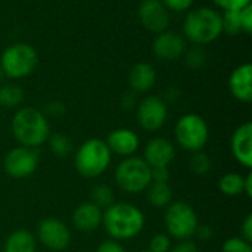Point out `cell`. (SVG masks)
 Here are the masks:
<instances>
[{"instance_id": "cell-32", "label": "cell", "mask_w": 252, "mask_h": 252, "mask_svg": "<svg viewBox=\"0 0 252 252\" xmlns=\"http://www.w3.org/2000/svg\"><path fill=\"white\" fill-rule=\"evenodd\" d=\"M213 1L223 12H226V10H241V9L251 4V0H213Z\"/></svg>"}, {"instance_id": "cell-34", "label": "cell", "mask_w": 252, "mask_h": 252, "mask_svg": "<svg viewBox=\"0 0 252 252\" xmlns=\"http://www.w3.org/2000/svg\"><path fill=\"white\" fill-rule=\"evenodd\" d=\"M164 3V6L168 10L173 12H186L192 7L195 0H161Z\"/></svg>"}, {"instance_id": "cell-2", "label": "cell", "mask_w": 252, "mask_h": 252, "mask_svg": "<svg viewBox=\"0 0 252 252\" xmlns=\"http://www.w3.org/2000/svg\"><path fill=\"white\" fill-rule=\"evenodd\" d=\"M10 130L13 139L21 146L37 149L47 142L50 134V124L40 109L25 106L18 109L12 117Z\"/></svg>"}, {"instance_id": "cell-42", "label": "cell", "mask_w": 252, "mask_h": 252, "mask_svg": "<svg viewBox=\"0 0 252 252\" xmlns=\"http://www.w3.org/2000/svg\"><path fill=\"white\" fill-rule=\"evenodd\" d=\"M179 96H180V90H179L177 87H170V89L167 90V94H165L167 100H170V102L177 100V97H179Z\"/></svg>"}, {"instance_id": "cell-11", "label": "cell", "mask_w": 252, "mask_h": 252, "mask_svg": "<svg viewBox=\"0 0 252 252\" xmlns=\"http://www.w3.org/2000/svg\"><path fill=\"white\" fill-rule=\"evenodd\" d=\"M40 162L37 149L27 146H16L10 149L3 159V170L13 179H25L31 176Z\"/></svg>"}, {"instance_id": "cell-36", "label": "cell", "mask_w": 252, "mask_h": 252, "mask_svg": "<svg viewBox=\"0 0 252 252\" xmlns=\"http://www.w3.org/2000/svg\"><path fill=\"white\" fill-rule=\"evenodd\" d=\"M96 252H127L126 248L118 242V241H114V239H108V241H103L99 247Z\"/></svg>"}, {"instance_id": "cell-35", "label": "cell", "mask_w": 252, "mask_h": 252, "mask_svg": "<svg viewBox=\"0 0 252 252\" xmlns=\"http://www.w3.org/2000/svg\"><path fill=\"white\" fill-rule=\"evenodd\" d=\"M151 176H152V182L168 183L171 174L168 167H157V168H151Z\"/></svg>"}, {"instance_id": "cell-18", "label": "cell", "mask_w": 252, "mask_h": 252, "mask_svg": "<svg viewBox=\"0 0 252 252\" xmlns=\"http://www.w3.org/2000/svg\"><path fill=\"white\" fill-rule=\"evenodd\" d=\"M102 219H103V211L89 201L80 204L74 210L71 221L75 230L81 233H92L102 226Z\"/></svg>"}, {"instance_id": "cell-23", "label": "cell", "mask_w": 252, "mask_h": 252, "mask_svg": "<svg viewBox=\"0 0 252 252\" xmlns=\"http://www.w3.org/2000/svg\"><path fill=\"white\" fill-rule=\"evenodd\" d=\"M46 143L49 145L50 152L58 158H66L74 151L72 140L65 133H50Z\"/></svg>"}, {"instance_id": "cell-10", "label": "cell", "mask_w": 252, "mask_h": 252, "mask_svg": "<svg viewBox=\"0 0 252 252\" xmlns=\"http://www.w3.org/2000/svg\"><path fill=\"white\" fill-rule=\"evenodd\" d=\"M136 115L137 123L142 130L154 133L164 127L167 117H168V108L167 102L155 94L143 97L137 106H136Z\"/></svg>"}, {"instance_id": "cell-22", "label": "cell", "mask_w": 252, "mask_h": 252, "mask_svg": "<svg viewBox=\"0 0 252 252\" xmlns=\"http://www.w3.org/2000/svg\"><path fill=\"white\" fill-rule=\"evenodd\" d=\"M244 183H245V176L239 173H226L221 176L219 182V189L223 195L229 198H235L244 193Z\"/></svg>"}, {"instance_id": "cell-20", "label": "cell", "mask_w": 252, "mask_h": 252, "mask_svg": "<svg viewBox=\"0 0 252 252\" xmlns=\"http://www.w3.org/2000/svg\"><path fill=\"white\" fill-rule=\"evenodd\" d=\"M37 251V239L35 236L25 230L18 229L12 232L4 241L3 252H35Z\"/></svg>"}, {"instance_id": "cell-29", "label": "cell", "mask_w": 252, "mask_h": 252, "mask_svg": "<svg viewBox=\"0 0 252 252\" xmlns=\"http://www.w3.org/2000/svg\"><path fill=\"white\" fill-rule=\"evenodd\" d=\"M221 252H252V247L241 236H233L224 241Z\"/></svg>"}, {"instance_id": "cell-14", "label": "cell", "mask_w": 252, "mask_h": 252, "mask_svg": "<svg viewBox=\"0 0 252 252\" xmlns=\"http://www.w3.org/2000/svg\"><path fill=\"white\" fill-rule=\"evenodd\" d=\"M176 158V148L173 142L165 137L151 139L143 149V159L151 168L168 167Z\"/></svg>"}, {"instance_id": "cell-3", "label": "cell", "mask_w": 252, "mask_h": 252, "mask_svg": "<svg viewBox=\"0 0 252 252\" xmlns=\"http://www.w3.org/2000/svg\"><path fill=\"white\" fill-rule=\"evenodd\" d=\"M223 34L221 13L213 7H198L190 10L183 22V37L195 46H205L216 41Z\"/></svg>"}, {"instance_id": "cell-19", "label": "cell", "mask_w": 252, "mask_h": 252, "mask_svg": "<svg viewBox=\"0 0 252 252\" xmlns=\"http://www.w3.org/2000/svg\"><path fill=\"white\" fill-rule=\"evenodd\" d=\"M157 83V71L149 62H137L128 74V84L134 93H146Z\"/></svg>"}, {"instance_id": "cell-9", "label": "cell", "mask_w": 252, "mask_h": 252, "mask_svg": "<svg viewBox=\"0 0 252 252\" xmlns=\"http://www.w3.org/2000/svg\"><path fill=\"white\" fill-rule=\"evenodd\" d=\"M35 239L44 248L52 252L65 251L71 244V230L69 227L55 217L43 219L35 232Z\"/></svg>"}, {"instance_id": "cell-30", "label": "cell", "mask_w": 252, "mask_h": 252, "mask_svg": "<svg viewBox=\"0 0 252 252\" xmlns=\"http://www.w3.org/2000/svg\"><path fill=\"white\" fill-rule=\"evenodd\" d=\"M171 238L167 233H157L151 238L149 251L151 252H168L171 250Z\"/></svg>"}, {"instance_id": "cell-25", "label": "cell", "mask_w": 252, "mask_h": 252, "mask_svg": "<svg viewBox=\"0 0 252 252\" xmlns=\"http://www.w3.org/2000/svg\"><path fill=\"white\" fill-rule=\"evenodd\" d=\"M90 202L99 207L100 210L108 208L114 204V192L108 185H94L90 190Z\"/></svg>"}, {"instance_id": "cell-26", "label": "cell", "mask_w": 252, "mask_h": 252, "mask_svg": "<svg viewBox=\"0 0 252 252\" xmlns=\"http://www.w3.org/2000/svg\"><path fill=\"white\" fill-rule=\"evenodd\" d=\"M185 63L190 69H201L207 63V52L202 46H192L190 49H186L183 56Z\"/></svg>"}, {"instance_id": "cell-33", "label": "cell", "mask_w": 252, "mask_h": 252, "mask_svg": "<svg viewBox=\"0 0 252 252\" xmlns=\"http://www.w3.org/2000/svg\"><path fill=\"white\" fill-rule=\"evenodd\" d=\"M239 22H241V30L245 34L252 32V4L244 7L239 10Z\"/></svg>"}, {"instance_id": "cell-8", "label": "cell", "mask_w": 252, "mask_h": 252, "mask_svg": "<svg viewBox=\"0 0 252 252\" xmlns=\"http://www.w3.org/2000/svg\"><path fill=\"white\" fill-rule=\"evenodd\" d=\"M174 137L182 149L190 154L202 151L210 140V127L201 115L185 114L176 123Z\"/></svg>"}, {"instance_id": "cell-21", "label": "cell", "mask_w": 252, "mask_h": 252, "mask_svg": "<svg viewBox=\"0 0 252 252\" xmlns=\"http://www.w3.org/2000/svg\"><path fill=\"white\" fill-rule=\"evenodd\" d=\"M145 192L148 202L154 208H167L173 202V189L168 183L151 182Z\"/></svg>"}, {"instance_id": "cell-6", "label": "cell", "mask_w": 252, "mask_h": 252, "mask_svg": "<svg viewBox=\"0 0 252 252\" xmlns=\"http://www.w3.org/2000/svg\"><path fill=\"white\" fill-rule=\"evenodd\" d=\"M114 179L117 186L130 195L143 193L152 182L151 167L140 157H127L115 168Z\"/></svg>"}, {"instance_id": "cell-38", "label": "cell", "mask_w": 252, "mask_h": 252, "mask_svg": "<svg viewBox=\"0 0 252 252\" xmlns=\"http://www.w3.org/2000/svg\"><path fill=\"white\" fill-rule=\"evenodd\" d=\"M241 238L247 242H252V214H248L241 226Z\"/></svg>"}, {"instance_id": "cell-24", "label": "cell", "mask_w": 252, "mask_h": 252, "mask_svg": "<svg viewBox=\"0 0 252 252\" xmlns=\"http://www.w3.org/2000/svg\"><path fill=\"white\" fill-rule=\"evenodd\" d=\"M24 97H25V93L21 86L13 84V83L0 86V106L9 108V109L16 108L24 102Z\"/></svg>"}, {"instance_id": "cell-37", "label": "cell", "mask_w": 252, "mask_h": 252, "mask_svg": "<svg viewBox=\"0 0 252 252\" xmlns=\"http://www.w3.org/2000/svg\"><path fill=\"white\" fill-rule=\"evenodd\" d=\"M168 252H199V248L193 241L186 239V241H179V244L171 247Z\"/></svg>"}, {"instance_id": "cell-43", "label": "cell", "mask_w": 252, "mask_h": 252, "mask_svg": "<svg viewBox=\"0 0 252 252\" xmlns=\"http://www.w3.org/2000/svg\"><path fill=\"white\" fill-rule=\"evenodd\" d=\"M4 80V74H3V69H1V66H0V83Z\"/></svg>"}, {"instance_id": "cell-27", "label": "cell", "mask_w": 252, "mask_h": 252, "mask_svg": "<svg viewBox=\"0 0 252 252\" xmlns=\"http://www.w3.org/2000/svg\"><path fill=\"white\" fill-rule=\"evenodd\" d=\"M189 168L192 170L193 174L204 176V174L210 173V170H211V158L208 157V154H205L202 151L192 152V157L189 159Z\"/></svg>"}, {"instance_id": "cell-28", "label": "cell", "mask_w": 252, "mask_h": 252, "mask_svg": "<svg viewBox=\"0 0 252 252\" xmlns=\"http://www.w3.org/2000/svg\"><path fill=\"white\" fill-rule=\"evenodd\" d=\"M221 22H223V32L229 35H238L242 32L241 22H239V10H226L221 13Z\"/></svg>"}, {"instance_id": "cell-17", "label": "cell", "mask_w": 252, "mask_h": 252, "mask_svg": "<svg viewBox=\"0 0 252 252\" xmlns=\"http://www.w3.org/2000/svg\"><path fill=\"white\" fill-rule=\"evenodd\" d=\"M229 90L232 96L242 102H252V65L250 62L236 66L229 77Z\"/></svg>"}, {"instance_id": "cell-39", "label": "cell", "mask_w": 252, "mask_h": 252, "mask_svg": "<svg viewBox=\"0 0 252 252\" xmlns=\"http://www.w3.org/2000/svg\"><path fill=\"white\" fill-rule=\"evenodd\" d=\"M137 99H136V93L131 90V92H127V93H124L123 94V97H121V108L123 109H126V111H130V109H133L134 106H137Z\"/></svg>"}, {"instance_id": "cell-31", "label": "cell", "mask_w": 252, "mask_h": 252, "mask_svg": "<svg viewBox=\"0 0 252 252\" xmlns=\"http://www.w3.org/2000/svg\"><path fill=\"white\" fill-rule=\"evenodd\" d=\"M46 118H59L66 112V106L61 100H50L44 105V109L41 111Z\"/></svg>"}, {"instance_id": "cell-41", "label": "cell", "mask_w": 252, "mask_h": 252, "mask_svg": "<svg viewBox=\"0 0 252 252\" xmlns=\"http://www.w3.org/2000/svg\"><path fill=\"white\" fill-rule=\"evenodd\" d=\"M244 193L248 196V198H252V174L248 173L245 176V183H244Z\"/></svg>"}, {"instance_id": "cell-12", "label": "cell", "mask_w": 252, "mask_h": 252, "mask_svg": "<svg viewBox=\"0 0 252 252\" xmlns=\"http://www.w3.org/2000/svg\"><path fill=\"white\" fill-rule=\"evenodd\" d=\"M137 15L140 24L154 34H159L170 28V10L161 0H142Z\"/></svg>"}, {"instance_id": "cell-13", "label": "cell", "mask_w": 252, "mask_h": 252, "mask_svg": "<svg viewBox=\"0 0 252 252\" xmlns=\"http://www.w3.org/2000/svg\"><path fill=\"white\" fill-rule=\"evenodd\" d=\"M186 49L188 46H186L185 37L173 30H167V31L157 34L152 41V53L158 59L165 61V62L179 61L183 56Z\"/></svg>"}, {"instance_id": "cell-7", "label": "cell", "mask_w": 252, "mask_h": 252, "mask_svg": "<svg viewBox=\"0 0 252 252\" xmlns=\"http://www.w3.org/2000/svg\"><path fill=\"white\" fill-rule=\"evenodd\" d=\"M164 226L170 238L186 241L193 238L199 226V219L190 204L185 201H174L165 208Z\"/></svg>"}, {"instance_id": "cell-16", "label": "cell", "mask_w": 252, "mask_h": 252, "mask_svg": "<svg viewBox=\"0 0 252 252\" xmlns=\"http://www.w3.org/2000/svg\"><path fill=\"white\" fill-rule=\"evenodd\" d=\"M230 149L235 159L245 168L252 167V123L241 124L230 139Z\"/></svg>"}, {"instance_id": "cell-44", "label": "cell", "mask_w": 252, "mask_h": 252, "mask_svg": "<svg viewBox=\"0 0 252 252\" xmlns=\"http://www.w3.org/2000/svg\"><path fill=\"white\" fill-rule=\"evenodd\" d=\"M140 252H151L149 250H143V251H140Z\"/></svg>"}, {"instance_id": "cell-4", "label": "cell", "mask_w": 252, "mask_h": 252, "mask_svg": "<svg viewBox=\"0 0 252 252\" xmlns=\"http://www.w3.org/2000/svg\"><path fill=\"white\" fill-rule=\"evenodd\" d=\"M112 154L102 139H89L83 142L74 158L75 170L86 179H96L106 173L111 165Z\"/></svg>"}, {"instance_id": "cell-40", "label": "cell", "mask_w": 252, "mask_h": 252, "mask_svg": "<svg viewBox=\"0 0 252 252\" xmlns=\"http://www.w3.org/2000/svg\"><path fill=\"white\" fill-rule=\"evenodd\" d=\"M213 235H214V233H213V229H211L210 226H207V224H199L193 236H196V238H198L199 241H202V242H208V241H211Z\"/></svg>"}, {"instance_id": "cell-5", "label": "cell", "mask_w": 252, "mask_h": 252, "mask_svg": "<svg viewBox=\"0 0 252 252\" xmlns=\"http://www.w3.org/2000/svg\"><path fill=\"white\" fill-rule=\"evenodd\" d=\"M38 65L37 50L28 43L9 44L0 55V66L4 77L21 80L31 75Z\"/></svg>"}, {"instance_id": "cell-1", "label": "cell", "mask_w": 252, "mask_h": 252, "mask_svg": "<svg viewBox=\"0 0 252 252\" xmlns=\"http://www.w3.org/2000/svg\"><path fill=\"white\" fill-rule=\"evenodd\" d=\"M102 226L114 241H128L145 227L143 213L130 202H114L103 211Z\"/></svg>"}, {"instance_id": "cell-15", "label": "cell", "mask_w": 252, "mask_h": 252, "mask_svg": "<svg viewBox=\"0 0 252 252\" xmlns=\"http://www.w3.org/2000/svg\"><path fill=\"white\" fill-rule=\"evenodd\" d=\"M105 143L109 148L111 154L127 158L137 152L140 146V139L137 133L131 128H115L108 133Z\"/></svg>"}]
</instances>
